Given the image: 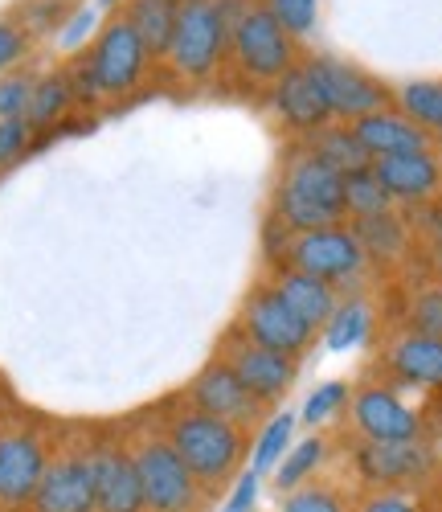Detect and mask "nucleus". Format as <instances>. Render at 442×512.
Instances as JSON below:
<instances>
[{
  "instance_id": "nucleus-36",
  "label": "nucleus",
  "mask_w": 442,
  "mask_h": 512,
  "mask_svg": "<svg viewBox=\"0 0 442 512\" xmlns=\"http://www.w3.org/2000/svg\"><path fill=\"white\" fill-rule=\"evenodd\" d=\"M33 148V127L29 119H0V168H9Z\"/></svg>"
},
{
  "instance_id": "nucleus-25",
  "label": "nucleus",
  "mask_w": 442,
  "mask_h": 512,
  "mask_svg": "<svg viewBox=\"0 0 442 512\" xmlns=\"http://www.w3.org/2000/svg\"><path fill=\"white\" fill-rule=\"evenodd\" d=\"M324 459H328V439L324 435H307L303 443H291L287 447V455L279 459V467H275V492L279 496H287V492H295V488H303L307 480H316V472L324 467Z\"/></svg>"
},
{
  "instance_id": "nucleus-7",
  "label": "nucleus",
  "mask_w": 442,
  "mask_h": 512,
  "mask_svg": "<svg viewBox=\"0 0 442 512\" xmlns=\"http://www.w3.org/2000/svg\"><path fill=\"white\" fill-rule=\"evenodd\" d=\"M86 62H91V74L99 82V95L103 99H119L127 91H136L140 87V78L148 74V46L140 41V33L131 29L123 17H111L99 37H95V46L86 50Z\"/></svg>"
},
{
  "instance_id": "nucleus-4",
  "label": "nucleus",
  "mask_w": 442,
  "mask_h": 512,
  "mask_svg": "<svg viewBox=\"0 0 442 512\" xmlns=\"http://www.w3.org/2000/svg\"><path fill=\"white\" fill-rule=\"evenodd\" d=\"M230 54L242 74H250L254 82H271V87L299 62L295 37L275 21V13L262 0H234Z\"/></svg>"
},
{
  "instance_id": "nucleus-2",
  "label": "nucleus",
  "mask_w": 442,
  "mask_h": 512,
  "mask_svg": "<svg viewBox=\"0 0 442 512\" xmlns=\"http://www.w3.org/2000/svg\"><path fill=\"white\" fill-rule=\"evenodd\" d=\"M164 439L172 443V451L185 459V467L193 472V480L205 488V496H213L217 488H226L238 467L246 459V431L221 422L197 406L176 410L164 426Z\"/></svg>"
},
{
  "instance_id": "nucleus-8",
  "label": "nucleus",
  "mask_w": 442,
  "mask_h": 512,
  "mask_svg": "<svg viewBox=\"0 0 442 512\" xmlns=\"http://www.w3.org/2000/svg\"><path fill=\"white\" fill-rule=\"evenodd\" d=\"M217 357L226 361L242 386L262 402V406H275L291 394L295 386V377H299V361L295 357H283V353H271V349H262L254 345V340L234 324L226 336H221V349Z\"/></svg>"
},
{
  "instance_id": "nucleus-16",
  "label": "nucleus",
  "mask_w": 442,
  "mask_h": 512,
  "mask_svg": "<svg viewBox=\"0 0 442 512\" xmlns=\"http://www.w3.org/2000/svg\"><path fill=\"white\" fill-rule=\"evenodd\" d=\"M91 451V472H95V508L99 512H148L144 488L131 447L123 443H95Z\"/></svg>"
},
{
  "instance_id": "nucleus-14",
  "label": "nucleus",
  "mask_w": 442,
  "mask_h": 512,
  "mask_svg": "<svg viewBox=\"0 0 442 512\" xmlns=\"http://www.w3.org/2000/svg\"><path fill=\"white\" fill-rule=\"evenodd\" d=\"M271 103L279 111V119L299 136H312L320 127L336 123L332 119V107H328V95H324V82L316 74V62L312 58H299L275 87H271Z\"/></svg>"
},
{
  "instance_id": "nucleus-30",
  "label": "nucleus",
  "mask_w": 442,
  "mask_h": 512,
  "mask_svg": "<svg viewBox=\"0 0 442 512\" xmlns=\"http://www.w3.org/2000/svg\"><path fill=\"white\" fill-rule=\"evenodd\" d=\"M291 435H295V414H291V410L275 414L267 426H262V435L254 439L250 472H254V476H271L275 467H279V459L287 455V447H291Z\"/></svg>"
},
{
  "instance_id": "nucleus-24",
  "label": "nucleus",
  "mask_w": 442,
  "mask_h": 512,
  "mask_svg": "<svg viewBox=\"0 0 442 512\" xmlns=\"http://www.w3.org/2000/svg\"><path fill=\"white\" fill-rule=\"evenodd\" d=\"M74 103L78 99H74V87H70V74L62 66V70H50V74L33 78V95H29L25 119H29L33 132H46V127H54L58 119H66V111Z\"/></svg>"
},
{
  "instance_id": "nucleus-33",
  "label": "nucleus",
  "mask_w": 442,
  "mask_h": 512,
  "mask_svg": "<svg viewBox=\"0 0 442 512\" xmlns=\"http://www.w3.org/2000/svg\"><path fill=\"white\" fill-rule=\"evenodd\" d=\"M410 332L442 340V283L422 287L410 304Z\"/></svg>"
},
{
  "instance_id": "nucleus-22",
  "label": "nucleus",
  "mask_w": 442,
  "mask_h": 512,
  "mask_svg": "<svg viewBox=\"0 0 442 512\" xmlns=\"http://www.w3.org/2000/svg\"><path fill=\"white\" fill-rule=\"evenodd\" d=\"M303 148L312 152V156H320L324 164H332L340 177L361 173V168L373 164V156L365 152V144L357 140V132H352V123H328V127H320V132L303 136Z\"/></svg>"
},
{
  "instance_id": "nucleus-41",
  "label": "nucleus",
  "mask_w": 442,
  "mask_h": 512,
  "mask_svg": "<svg viewBox=\"0 0 442 512\" xmlns=\"http://www.w3.org/2000/svg\"><path fill=\"white\" fill-rule=\"evenodd\" d=\"M74 21H78V25H70V29H66V37H62V46H78V37H82L86 29H91V25H95V13H78Z\"/></svg>"
},
{
  "instance_id": "nucleus-1",
  "label": "nucleus",
  "mask_w": 442,
  "mask_h": 512,
  "mask_svg": "<svg viewBox=\"0 0 442 512\" xmlns=\"http://www.w3.org/2000/svg\"><path fill=\"white\" fill-rule=\"evenodd\" d=\"M271 218L287 234H307L324 226H344V177L320 156H312L303 144L291 152L283 177L275 185V209Z\"/></svg>"
},
{
  "instance_id": "nucleus-6",
  "label": "nucleus",
  "mask_w": 442,
  "mask_h": 512,
  "mask_svg": "<svg viewBox=\"0 0 442 512\" xmlns=\"http://www.w3.org/2000/svg\"><path fill=\"white\" fill-rule=\"evenodd\" d=\"M369 263V254L361 246V238L352 234V226H324V230H307V234H291L283 263L291 271H303L312 279H324L332 287L357 279Z\"/></svg>"
},
{
  "instance_id": "nucleus-34",
  "label": "nucleus",
  "mask_w": 442,
  "mask_h": 512,
  "mask_svg": "<svg viewBox=\"0 0 442 512\" xmlns=\"http://www.w3.org/2000/svg\"><path fill=\"white\" fill-rule=\"evenodd\" d=\"M344 402H348V381H324L320 390H312L307 394V402H303V422L307 426H320V422H328V418H336L340 410H344Z\"/></svg>"
},
{
  "instance_id": "nucleus-43",
  "label": "nucleus",
  "mask_w": 442,
  "mask_h": 512,
  "mask_svg": "<svg viewBox=\"0 0 442 512\" xmlns=\"http://www.w3.org/2000/svg\"><path fill=\"white\" fill-rule=\"evenodd\" d=\"M0 431H5V418H0Z\"/></svg>"
},
{
  "instance_id": "nucleus-15",
  "label": "nucleus",
  "mask_w": 442,
  "mask_h": 512,
  "mask_svg": "<svg viewBox=\"0 0 442 512\" xmlns=\"http://www.w3.org/2000/svg\"><path fill=\"white\" fill-rule=\"evenodd\" d=\"M357 476L365 484H373L377 492L385 488H402V484H414L422 480L430 467H434V447H426L422 439H402V443H361L357 455Z\"/></svg>"
},
{
  "instance_id": "nucleus-9",
  "label": "nucleus",
  "mask_w": 442,
  "mask_h": 512,
  "mask_svg": "<svg viewBox=\"0 0 442 512\" xmlns=\"http://www.w3.org/2000/svg\"><path fill=\"white\" fill-rule=\"evenodd\" d=\"M238 328L254 340V345L271 349V353H283V357H295V361L312 349V340H316V328H307L283 304V295L271 283H262V287H254L246 295V304L238 312Z\"/></svg>"
},
{
  "instance_id": "nucleus-35",
  "label": "nucleus",
  "mask_w": 442,
  "mask_h": 512,
  "mask_svg": "<svg viewBox=\"0 0 442 512\" xmlns=\"http://www.w3.org/2000/svg\"><path fill=\"white\" fill-rule=\"evenodd\" d=\"M29 95H33L29 74H5L0 78V119H25Z\"/></svg>"
},
{
  "instance_id": "nucleus-12",
  "label": "nucleus",
  "mask_w": 442,
  "mask_h": 512,
  "mask_svg": "<svg viewBox=\"0 0 442 512\" xmlns=\"http://www.w3.org/2000/svg\"><path fill=\"white\" fill-rule=\"evenodd\" d=\"M189 406H197V410H205V414H213V418H221V422L238 426V431H246V435L262 422V414H267V406H262V402L242 386L238 373H234L226 361H221V357H213V361L193 377Z\"/></svg>"
},
{
  "instance_id": "nucleus-44",
  "label": "nucleus",
  "mask_w": 442,
  "mask_h": 512,
  "mask_svg": "<svg viewBox=\"0 0 442 512\" xmlns=\"http://www.w3.org/2000/svg\"><path fill=\"white\" fill-rule=\"evenodd\" d=\"M176 5H185V0H176Z\"/></svg>"
},
{
  "instance_id": "nucleus-39",
  "label": "nucleus",
  "mask_w": 442,
  "mask_h": 512,
  "mask_svg": "<svg viewBox=\"0 0 442 512\" xmlns=\"http://www.w3.org/2000/svg\"><path fill=\"white\" fill-rule=\"evenodd\" d=\"M357 512H418V500L402 488H385V492H373L357 504Z\"/></svg>"
},
{
  "instance_id": "nucleus-3",
  "label": "nucleus",
  "mask_w": 442,
  "mask_h": 512,
  "mask_svg": "<svg viewBox=\"0 0 442 512\" xmlns=\"http://www.w3.org/2000/svg\"><path fill=\"white\" fill-rule=\"evenodd\" d=\"M230 17H234V0H185L181 13H176L172 46H168L172 70L189 82L213 78L230 54Z\"/></svg>"
},
{
  "instance_id": "nucleus-11",
  "label": "nucleus",
  "mask_w": 442,
  "mask_h": 512,
  "mask_svg": "<svg viewBox=\"0 0 442 512\" xmlns=\"http://www.w3.org/2000/svg\"><path fill=\"white\" fill-rule=\"evenodd\" d=\"M312 62H316V74L324 82V95H328V107H332L336 123H352L361 115L393 107V91L381 78H373L369 70L340 62V58H328V54H316Z\"/></svg>"
},
{
  "instance_id": "nucleus-38",
  "label": "nucleus",
  "mask_w": 442,
  "mask_h": 512,
  "mask_svg": "<svg viewBox=\"0 0 442 512\" xmlns=\"http://www.w3.org/2000/svg\"><path fill=\"white\" fill-rule=\"evenodd\" d=\"M62 13H66L62 0H29L21 9V29L25 33H50L62 21Z\"/></svg>"
},
{
  "instance_id": "nucleus-29",
  "label": "nucleus",
  "mask_w": 442,
  "mask_h": 512,
  "mask_svg": "<svg viewBox=\"0 0 442 512\" xmlns=\"http://www.w3.org/2000/svg\"><path fill=\"white\" fill-rule=\"evenodd\" d=\"M344 209H348L352 222H357V218H377V213H389L393 209V197L377 181L373 164L361 168V173H348L344 177Z\"/></svg>"
},
{
  "instance_id": "nucleus-42",
  "label": "nucleus",
  "mask_w": 442,
  "mask_h": 512,
  "mask_svg": "<svg viewBox=\"0 0 442 512\" xmlns=\"http://www.w3.org/2000/svg\"><path fill=\"white\" fill-rule=\"evenodd\" d=\"M434 259H438V267H442V226L434 230Z\"/></svg>"
},
{
  "instance_id": "nucleus-5",
  "label": "nucleus",
  "mask_w": 442,
  "mask_h": 512,
  "mask_svg": "<svg viewBox=\"0 0 442 512\" xmlns=\"http://www.w3.org/2000/svg\"><path fill=\"white\" fill-rule=\"evenodd\" d=\"M131 459H136L148 512H201V504L209 500L164 435H140L131 443Z\"/></svg>"
},
{
  "instance_id": "nucleus-28",
  "label": "nucleus",
  "mask_w": 442,
  "mask_h": 512,
  "mask_svg": "<svg viewBox=\"0 0 442 512\" xmlns=\"http://www.w3.org/2000/svg\"><path fill=\"white\" fill-rule=\"evenodd\" d=\"M369 324H373V312L365 300H340L332 320L324 324V345L332 353H348L369 340Z\"/></svg>"
},
{
  "instance_id": "nucleus-37",
  "label": "nucleus",
  "mask_w": 442,
  "mask_h": 512,
  "mask_svg": "<svg viewBox=\"0 0 442 512\" xmlns=\"http://www.w3.org/2000/svg\"><path fill=\"white\" fill-rule=\"evenodd\" d=\"M29 54V33L21 29V21H0V78H5L17 62H25Z\"/></svg>"
},
{
  "instance_id": "nucleus-27",
  "label": "nucleus",
  "mask_w": 442,
  "mask_h": 512,
  "mask_svg": "<svg viewBox=\"0 0 442 512\" xmlns=\"http://www.w3.org/2000/svg\"><path fill=\"white\" fill-rule=\"evenodd\" d=\"M352 234L361 238L369 259H381V263H393L406 254V222L397 213H377V218H357L352 222Z\"/></svg>"
},
{
  "instance_id": "nucleus-31",
  "label": "nucleus",
  "mask_w": 442,
  "mask_h": 512,
  "mask_svg": "<svg viewBox=\"0 0 442 512\" xmlns=\"http://www.w3.org/2000/svg\"><path fill=\"white\" fill-rule=\"evenodd\" d=\"M279 512H352L348 496L328 480H307L303 488L279 496Z\"/></svg>"
},
{
  "instance_id": "nucleus-17",
  "label": "nucleus",
  "mask_w": 442,
  "mask_h": 512,
  "mask_svg": "<svg viewBox=\"0 0 442 512\" xmlns=\"http://www.w3.org/2000/svg\"><path fill=\"white\" fill-rule=\"evenodd\" d=\"M352 426H357L369 443H402V439H418L422 418L393 390L361 386L357 394H352Z\"/></svg>"
},
{
  "instance_id": "nucleus-10",
  "label": "nucleus",
  "mask_w": 442,
  "mask_h": 512,
  "mask_svg": "<svg viewBox=\"0 0 442 512\" xmlns=\"http://www.w3.org/2000/svg\"><path fill=\"white\" fill-rule=\"evenodd\" d=\"M54 451L37 431H0V508L25 512Z\"/></svg>"
},
{
  "instance_id": "nucleus-18",
  "label": "nucleus",
  "mask_w": 442,
  "mask_h": 512,
  "mask_svg": "<svg viewBox=\"0 0 442 512\" xmlns=\"http://www.w3.org/2000/svg\"><path fill=\"white\" fill-rule=\"evenodd\" d=\"M373 173L385 185V193L393 197V205H422L442 189V164L434 152L373 160Z\"/></svg>"
},
{
  "instance_id": "nucleus-23",
  "label": "nucleus",
  "mask_w": 442,
  "mask_h": 512,
  "mask_svg": "<svg viewBox=\"0 0 442 512\" xmlns=\"http://www.w3.org/2000/svg\"><path fill=\"white\" fill-rule=\"evenodd\" d=\"M176 13H181V5H176V0H127L119 17L140 33V41L148 46V54H152V62H156V58H168L172 29H176Z\"/></svg>"
},
{
  "instance_id": "nucleus-40",
  "label": "nucleus",
  "mask_w": 442,
  "mask_h": 512,
  "mask_svg": "<svg viewBox=\"0 0 442 512\" xmlns=\"http://www.w3.org/2000/svg\"><path fill=\"white\" fill-rule=\"evenodd\" d=\"M258 480L262 476H254V472L238 476V484H234V492H230V500H226V508H221V512H254V504H258Z\"/></svg>"
},
{
  "instance_id": "nucleus-19",
  "label": "nucleus",
  "mask_w": 442,
  "mask_h": 512,
  "mask_svg": "<svg viewBox=\"0 0 442 512\" xmlns=\"http://www.w3.org/2000/svg\"><path fill=\"white\" fill-rule=\"evenodd\" d=\"M352 132L365 144V152L373 160H385V156H410V152H430V136L414 119H406L402 111H373V115H361L352 119Z\"/></svg>"
},
{
  "instance_id": "nucleus-21",
  "label": "nucleus",
  "mask_w": 442,
  "mask_h": 512,
  "mask_svg": "<svg viewBox=\"0 0 442 512\" xmlns=\"http://www.w3.org/2000/svg\"><path fill=\"white\" fill-rule=\"evenodd\" d=\"M271 287L283 295V304H287L307 328H316V332L332 320V312H336V304H340V291H336L332 283L312 279V275H303V271H291V267H279L275 279H271Z\"/></svg>"
},
{
  "instance_id": "nucleus-26",
  "label": "nucleus",
  "mask_w": 442,
  "mask_h": 512,
  "mask_svg": "<svg viewBox=\"0 0 442 512\" xmlns=\"http://www.w3.org/2000/svg\"><path fill=\"white\" fill-rule=\"evenodd\" d=\"M393 103L406 119H414L426 136H442V78L406 82V87L393 95Z\"/></svg>"
},
{
  "instance_id": "nucleus-32",
  "label": "nucleus",
  "mask_w": 442,
  "mask_h": 512,
  "mask_svg": "<svg viewBox=\"0 0 442 512\" xmlns=\"http://www.w3.org/2000/svg\"><path fill=\"white\" fill-rule=\"evenodd\" d=\"M271 13H275V21L299 41V37H307L316 29V17H320V0H262Z\"/></svg>"
},
{
  "instance_id": "nucleus-20",
  "label": "nucleus",
  "mask_w": 442,
  "mask_h": 512,
  "mask_svg": "<svg viewBox=\"0 0 442 512\" xmlns=\"http://www.w3.org/2000/svg\"><path fill=\"white\" fill-rule=\"evenodd\" d=\"M385 365L402 386L442 390V340L434 336H418V332L397 336L385 353Z\"/></svg>"
},
{
  "instance_id": "nucleus-13",
  "label": "nucleus",
  "mask_w": 442,
  "mask_h": 512,
  "mask_svg": "<svg viewBox=\"0 0 442 512\" xmlns=\"http://www.w3.org/2000/svg\"><path fill=\"white\" fill-rule=\"evenodd\" d=\"M29 512H99L95 508V472L91 451L66 447L50 459L46 476H41Z\"/></svg>"
}]
</instances>
